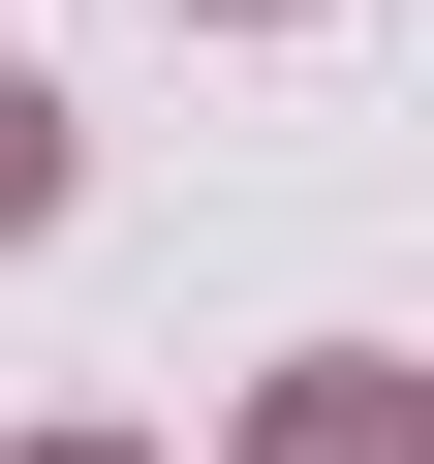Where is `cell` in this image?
<instances>
[{
  "instance_id": "1",
  "label": "cell",
  "mask_w": 434,
  "mask_h": 464,
  "mask_svg": "<svg viewBox=\"0 0 434 464\" xmlns=\"http://www.w3.org/2000/svg\"><path fill=\"white\" fill-rule=\"evenodd\" d=\"M32 186H63V124H32V93H0V217H32Z\"/></svg>"
}]
</instances>
